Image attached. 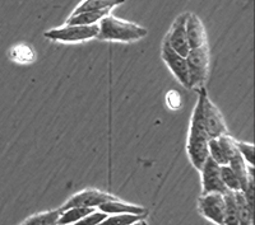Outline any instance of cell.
<instances>
[{
    "label": "cell",
    "instance_id": "cell-1",
    "mask_svg": "<svg viewBox=\"0 0 255 225\" xmlns=\"http://www.w3.org/2000/svg\"><path fill=\"white\" fill-rule=\"evenodd\" d=\"M208 140L209 136L204 129L203 117H202V106H200V101L198 99L193 113H191L188 140H186L188 158L197 170L202 169L203 164L208 159Z\"/></svg>",
    "mask_w": 255,
    "mask_h": 225
},
{
    "label": "cell",
    "instance_id": "cell-2",
    "mask_svg": "<svg viewBox=\"0 0 255 225\" xmlns=\"http://www.w3.org/2000/svg\"><path fill=\"white\" fill-rule=\"evenodd\" d=\"M99 29V36H97L99 40L116 41L125 44L142 40L148 33L144 27L129 20L120 19L111 13L100 20Z\"/></svg>",
    "mask_w": 255,
    "mask_h": 225
},
{
    "label": "cell",
    "instance_id": "cell-3",
    "mask_svg": "<svg viewBox=\"0 0 255 225\" xmlns=\"http://www.w3.org/2000/svg\"><path fill=\"white\" fill-rule=\"evenodd\" d=\"M188 63L189 80H190L191 89H200L204 88L209 76V68H211V55H209L208 44L198 49H191L186 55Z\"/></svg>",
    "mask_w": 255,
    "mask_h": 225
},
{
    "label": "cell",
    "instance_id": "cell-4",
    "mask_svg": "<svg viewBox=\"0 0 255 225\" xmlns=\"http://www.w3.org/2000/svg\"><path fill=\"white\" fill-rule=\"evenodd\" d=\"M197 92L198 99L200 101V106H202V117H203L204 129H206L209 139L218 138L223 134L229 133L222 113L218 110V107L211 101L206 87L200 88Z\"/></svg>",
    "mask_w": 255,
    "mask_h": 225
},
{
    "label": "cell",
    "instance_id": "cell-5",
    "mask_svg": "<svg viewBox=\"0 0 255 225\" xmlns=\"http://www.w3.org/2000/svg\"><path fill=\"white\" fill-rule=\"evenodd\" d=\"M99 24L92 26H72V24H64L61 27L51 28L44 33L45 38L56 42L64 44H77L83 41L93 40L99 36Z\"/></svg>",
    "mask_w": 255,
    "mask_h": 225
},
{
    "label": "cell",
    "instance_id": "cell-6",
    "mask_svg": "<svg viewBox=\"0 0 255 225\" xmlns=\"http://www.w3.org/2000/svg\"><path fill=\"white\" fill-rule=\"evenodd\" d=\"M198 210L200 215L216 225H223L225 213H226V201L222 194L202 195L198 199Z\"/></svg>",
    "mask_w": 255,
    "mask_h": 225
},
{
    "label": "cell",
    "instance_id": "cell-7",
    "mask_svg": "<svg viewBox=\"0 0 255 225\" xmlns=\"http://www.w3.org/2000/svg\"><path fill=\"white\" fill-rule=\"evenodd\" d=\"M200 172V179H202V195L207 194H227L229 191L223 185L221 178V165L211 159L206 160Z\"/></svg>",
    "mask_w": 255,
    "mask_h": 225
},
{
    "label": "cell",
    "instance_id": "cell-8",
    "mask_svg": "<svg viewBox=\"0 0 255 225\" xmlns=\"http://www.w3.org/2000/svg\"><path fill=\"white\" fill-rule=\"evenodd\" d=\"M161 58H162L163 63L166 64V67L172 73V75L179 80V83L183 87L191 89L190 80H189V70L186 58H184L180 54H177L176 51H174L166 42L162 44Z\"/></svg>",
    "mask_w": 255,
    "mask_h": 225
},
{
    "label": "cell",
    "instance_id": "cell-9",
    "mask_svg": "<svg viewBox=\"0 0 255 225\" xmlns=\"http://www.w3.org/2000/svg\"><path fill=\"white\" fill-rule=\"evenodd\" d=\"M116 199L114 195L104 192V191L96 190V188H86L81 191L74 196L70 197L65 204L60 208V210H67L70 208H91L96 209L99 208L101 204L110 200Z\"/></svg>",
    "mask_w": 255,
    "mask_h": 225
},
{
    "label": "cell",
    "instance_id": "cell-10",
    "mask_svg": "<svg viewBox=\"0 0 255 225\" xmlns=\"http://www.w3.org/2000/svg\"><path fill=\"white\" fill-rule=\"evenodd\" d=\"M186 15H188V12L180 14L179 17L174 20L171 28L167 32V35H166L165 40H163V42H166L174 51H176L177 54H180V55L184 56V58H186V55H188L189 51H190L185 29Z\"/></svg>",
    "mask_w": 255,
    "mask_h": 225
},
{
    "label": "cell",
    "instance_id": "cell-11",
    "mask_svg": "<svg viewBox=\"0 0 255 225\" xmlns=\"http://www.w3.org/2000/svg\"><path fill=\"white\" fill-rule=\"evenodd\" d=\"M186 37H188L189 47L198 49V47L207 45V32L204 24L199 17L194 13L188 12L186 15Z\"/></svg>",
    "mask_w": 255,
    "mask_h": 225
},
{
    "label": "cell",
    "instance_id": "cell-12",
    "mask_svg": "<svg viewBox=\"0 0 255 225\" xmlns=\"http://www.w3.org/2000/svg\"><path fill=\"white\" fill-rule=\"evenodd\" d=\"M99 210L102 213L113 215V214H134V215H147V210L143 206L134 205L119 200L118 197L110 201H106L99 206Z\"/></svg>",
    "mask_w": 255,
    "mask_h": 225
},
{
    "label": "cell",
    "instance_id": "cell-13",
    "mask_svg": "<svg viewBox=\"0 0 255 225\" xmlns=\"http://www.w3.org/2000/svg\"><path fill=\"white\" fill-rule=\"evenodd\" d=\"M123 3H125V0H82L73 10L72 14L83 12H104V10L111 12L114 8Z\"/></svg>",
    "mask_w": 255,
    "mask_h": 225
},
{
    "label": "cell",
    "instance_id": "cell-14",
    "mask_svg": "<svg viewBox=\"0 0 255 225\" xmlns=\"http://www.w3.org/2000/svg\"><path fill=\"white\" fill-rule=\"evenodd\" d=\"M111 12L104 10V12H83L78 14H70V17L65 20L64 24H72V26H92L99 24L100 20Z\"/></svg>",
    "mask_w": 255,
    "mask_h": 225
},
{
    "label": "cell",
    "instance_id": "cell-15",
    "mask_svg": "<svg viewBox=\"0 0 255 225\" xmlns=\"http://www.w3.org/2000/svg\"><path fill=\"white\" fill-rule=\"evenodd\" d=\"M59 218H60V209H56V210L35 214V215L27 218L19 225H58Z\"/></svg>",
    "mask_w": 255,
    "mask_h": 225
},
{
    "label": "cell",
    "instance_id": "cell-16",
    "mask_svg": "<svg viewBox=\"0 0 255 225\" xmlns=\"http://www.w3.org/2000/svg\"><path fill=\"white\" fill-rule=\"evenodd\" d=\"M93 210L95 209L91 208H70L67 210H60L58 225H74Z\"/></svg>",
    "mask_w": 255,
    "mask_h": 225
},
{
    "label": "cell",
    "instance_id": "cell-17",
    "mask_svg": "<svg viewBox=\"0 0 255 225\" xmlns=\"http://www.w3.org/2000/svg\"><path fill=\"white\" fill-rule=\"evenodd\" d=\"M235 195L236 208H238V217L239 224L240 225H253V219H254V211L249 209L247 205V201L244 199L243 192H234Z\"/></svg>",
    "mask_w": 255,
    "mask_h": 225
},
{
    "label": "cell",
    "instance_id": "cell-18",
    "mask_svg": "<svg viewBox=\"0 0 255 225\" xmlns=\"http://www.w3.org/2000/svg\"><path fill=\"white\" fill-rule=\"evenodd\" d=\"M147 215H134V214H113L108 215L100 225H133L144 220Z\"/></svg>",
    "mask_w": 255,
    "mask_h": 225
},
{
    "label": "cell",
    "instance_id": "cell-19",
    "mask_svg": "<svg viewBox=\"0 0 255 225\" xmlns=\"http://www.w3.org/2000/svg\"><path fill=\"white\" fill-rule=\"evenodd\" d=\"M221 178L229 192H241V182L229 164L221 165Z\"/></svg>",
    "mask_w": 255,
    "mask_h": 225
},
{
    "label": "cell",
    "instance_id": "cell-20",
    "mask_svg": "<svg viewBox=\"0 0 255 225\" xmlns=\"http://www.w3.org/2000/svg\"><path fill=\"white\" fill-rule=\"evenodd\" d=\"M208 156L220 165H226L230 162V158L225 153L223 148L221 147L217 138L209 139L208 140Z\"/></svg>",
    "mask_w": 255,
    "mask_h": 225
},
{
    "label": "cell",
    "instance_id": "cell-21",
    "mask_svg": "<svg viewBox=\"0 0 255 225\" xmlns=\"http://www.w3.org/2000/svg\"><path fill=\"white\" fill-rule=\"evenodd\" d=\"M225 201H226V213H225L223 225H240L239 224L238 208H236L235 195H234V192H227V194H225Z\"/></svg>",
    "mask_w": 255,
    "mask_h": 225
},
{
    "label": "cell",
    "instance_id": "cell-22",
    "mask_svg": "<svg viewBox=\"0 0 255 225\" xmlns=\"http://www.w3.org/2000/svg\"><path fill=\"white\" fill-rule=\"evenodd\" d=\"M236 149H238V153L243 156L244 160L247 162V164L254 167V145L250 143L236 140Z\"/></svg>",
    "mask_w": 255,
    "mask_h": 225
},
{
    "label": "cell",
    "instance_id": "cell-23",
    "mask_svg": "<svg viewBox=\"0 0 255 225\" xmlns=\"http://www.w3.org/2000/svg\"><path fill=\"white\" fill-rule=\"evenodd\" d=\"M108 218V214L102 213V211H95L90 213L88 215L83 218V219L79 220L78 223H76L74 225H100L105 219Z\"/></svg>",
    "mask_w": 255,
    "mask_h": 225
},
{
    "label": "cell",
    "instance_id": "cell-24",
    "mask_svg": "<svg viewBox=\"0 0 255 225\" xmlns=\"http://www.w3.org/2000/svg\"><path fill=\"white\" fill-rule=\"evenodd\" d=\"M133 225H147V223H145V220H140V222L135 223V224H133Z\"/></svg>",
    "mask_w": 255,
    "mask_h": 225
}]
</instances>
